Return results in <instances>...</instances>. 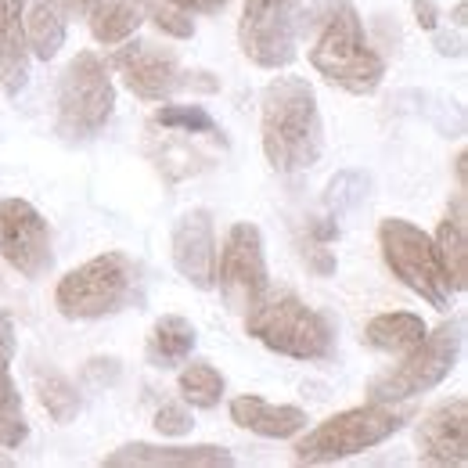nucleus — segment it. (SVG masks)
<instances>
[{
  "instance_id": "4468645a",
  "label": "nucleus",
  "mask_w": 468,
  "mask_h": 468,
  "mask_svg": "<svg viewBox=\"0 0 468 468\" xmlns=\"http://www.w3.org/2000/svg\"><path fill=\"white\" fill-rule=\"evenodd\" d=\"M174 267L195 289L217 285V238H213V220L206 209H191L176 220Z\"/></svg>"
},
{
  "instance_id": "a878e982",
  "label": "nucleus",
  "mask_w": 468,
  "mask_h": 468,
  "mask_svg": "<svg viewBox=\"0 0 468 468\" xmlns=\"http://www.w3.org/2000/svg\"><path fill=\"white\" fill-rule=\"evenodd\" d=\"M141 7H144V18H152L159 33H166L174 40L195 37V18L184 0H141Z\"/></svg>"
},
{
  "instance_id": "dca6fc26",
  "label": "nucleus",
  "mask_w": 468,
  "mask_h": 468,
  "mask_svg": "<svg viewBox=\"0 0 468 468\" xmlns=\"http://www.w3.org/2000/svg\"><path fill=\"white\" fill-rule=\"evenodd\" d=\"M11 360H15V324L7 314H0V447L15 451L29 436V421L22 410V397L11 378Z\"/></svg>"
},
{
  "instance_id": "7c9ffc66",
  "label": "nucleus",
  "mask_w": 468,
  "mask_h": 468,
  "mask_svg": "<svg viewBox=\"0 0 468 468\" xmlns=\"http://www.w3.org/2000/svg\"><path fill=\"white\" fill-rule=\"evenodd\" d=\"M410 7H414V18H418V26H421V29H429V33H432V29L440 26V7H436L432 0H414Z\"/></svg>"
},
{
  "instance_id": "393cba45",
  "label": "nucleus",
  "mask_w": 468,
  "mask_h": 468,
  "mask_svg": "<svg viewBox=\"0 0 468 468\" xmlns=\"http://www.w3.org/2000/svg\"><path fill=\"white\" fill-rule=\"evenodd\" d=\"M176 389H180L184 404L209 410V408H217L220 397H224V375H220L209 360H191V364L180 371Z\"/></svg>"
},
{
  "instance_id": "58836bf2",
  "label": "nucleus",
  "mask_w": 468,
  "mask_h": 468,
  "mask_svg": "<svg viewBox=\"0 0 468 468\" xmlns=\"http://www.w3.org/2000/svg\"><path fill=\"white\" fill-rule=\"evenodd\" d=\"M4 18H7V15H4V4H0V29H4Z\"/></svg>"
},
{
  "instance_id": "c756f323",
  "label": "nucleus",
  "mask_w": 468,
  "mask_h": 468,
  "mask_svg": "<svg viewBox=\"0 0 468 468\" xmlns=\"http://www.w3.org/2000/svg\"><path fill=\"white\" fill-rule=\"evenodd\" d=\"M303 256H306V263L321 274V278H328V274H335V256L324 249V245H317V241H310V249H303Z\"/></svg>"
},
{
  "instance_id": "7ed1b4c3",
  "label": "nucleus",
  "mask_w": 468,
  "mask_h": 468,
  "mask_svg": "<svg viewBox=\"0 0 468 468\" xmlns=\"http://www.w3.org/2000/svg\"><path fill=\"white\" fill-rule=\"evenodd\" d=\"M245 332L267 350L292 360H324L335 350V328L292 292H263L245 310Z\"/></svg>"
},
{
  "instance_id": "b1692460",
  "label": "nucleus",
  "mask_w": 468,
  "mask_h": 468,
  "mask_svg": "<svg viewBox=\"0 0 468 468\" xmlns=\"http://www.w3.org/2000/svg\"><path fill=\"white\" fill-rule=\"evenodd\" d=\"M33 382H37V393H40V404L48 408V414L65 425V421H72L76 414H80V393H76V386L55 371V367H44V364H37L33 367Z\"/></svg>"
},
{
  "instance_id": "6e6552de",
  "label": "nucleus",
  "mask_w": 468,
  "mask_h": 468,
  "mask_svg": "<svg viewBox=\"0 0 468 468\" xmlns=\"http://www.w3.org/2000/svg\"><path fill=\"white\" fill-rule=\"evenodd\" d=\"M378 249L393 278H400L414 295H421L436 310H451V282L443 274V263L436 256L432 238L414 228L410 220L386 217L378 224Z\"/></svg>"
},
{
  "instance_id": "2eb2a0df",
  "label": "nucleus",
  "mask_w": 468,
  "mask_h": 468,
  "mask_svg": "<svg viewBox=\"0 0 468 468\" xmlns=\"http://www.w3.org/2000/svg\"><path fill=\"white\" fill-rule=\"evenodd\" d=\"M234 465V454L213 443L198 447H155V443H126L105 458V468H217Z\"/></svg>"
},
{
  "instance_id": "a211bd4d",
  "label": "nucleus",
  "mask_w": 468,
  "mask_h": 468,
  "mask_svg": "<svg viewBox=\"0 0 468 468\" xmlns=\"http://www.w3.org/2000/svg\"><path fill=\"white\" fill-rule=\"evenodd\" d=\"M436 256L443 263V274L454 292H465L468 285V213H465V187H458L447 217L440 220V231L432 238Z\"/></svg>"
},
{
  "instance_id": "4c0bfd02",
  "label": "nucleus",
  "mask_w": 468,
  "mask_h": 468,
  "mask_svg": "<svg viewBox=\"0 0 468 468\" xmlns=\"http://www.w3.org/2000/svg\"><path fill=\"white\" fill-rule=\"evenodd\" d=\"M94 0H69V11H87Z\"/></svg>"
},
{
  "instance_id": "4be33fe9",
  "label": "nucleus",
  "mask_w": 468,
  "mask_h": 468,
  "mask_svg": "<svg viewBox=\"0 0 468 468\" xmlns=\"http://www.w3.org/2000/svg\"><path fill=\"white\" fill-rule=\"evenodd\" d=\"M198 335H195V324L187 317H176V314H166L155 321L152 335H148V360L155 367H176L184 364L191 350H195Z\"/></svg>"
},
{
  "instance_id": "6ab92c4d",
  "label": "nucleus",
  "mask_w": 468,
  "mask_h": 468,
  "mask_svg": "<svg viewBox=\"0 0 468 468\" xmlns=\"http://www.w3.org/2000/svg\"><path fill=\"white\" fill-rule=\"evenodd\" d=\"M29 11H22V33L29 44V55L51 61L65 48V15L69 0H29Z\"/></svg>"
},
{
  "instance_id": "f704fd0d",
  "label": "nucleus",
  "mask_w": 468,
  "mask_h": 468,
  "mask_svg": "<svg viewBox=\"0 0 468 468\" xmlns=\"http://www.w3.org/2000/svg\"><path fill=\"white\" fill-rule=\"evenodd\" d=\"M0 4H4V15L7 18H22V11H26L29 0H0Z\"/></svg>"
},
{
  "instance_id": "aec40b11",
  "label": "nucleus",
  "mask_w": 468,
  "mask_h": 468,
  "mask_svg": "<svg viewBox=\"0 0 468 468\" xmlns=\"http://www.w3.org/2000/svg\"><path fill=\"white\" fill-rule=\"evenodd\" d=\"M429 324L418 317V314H408V310H393V314H378L367 321L364 328V343L371 350L393 353V356H404L410 353L421 339H425Z\"/></svg>"
},
{
  "instance_id": "0eeeda50",
  "label": "nucleus",
  "mask_w": 468,
  "mask_h": 468,
  "mask_svg": "<svg viewBox=\"0 0 468 468\" xmlns=\"http://www.w3.org/2000/svg\"><path fill=\"white\" fill-rule=\"evenodd\" d=\"M116 109V87L105 61L94 51H83L65 65L58 83V133L65 141H87Z\"/></svg>"
},
{
  "instance_id": "e433bc0d",
  "label": "nucleus",
  "mask_w": 468,
  "mask_h": 468,
  "mask_svg": "<svg viewBox=\"0 0 468 468\" xmlns=\"http://www.w3.org/2000/svg\"><path fill=\"white\" fill-rule=\"evenodd\" d=\"M465 0H462V4H458V7H454V26H458V29H462V26H465Z\"/></svg>"
},
{
  "instance_id": "423d86ee",
  "label": "nucleus",
  "mask_w": 468,
  "mask_h": 468,
  "mask_svg": "<svg viewBox=\"0 0 468 468\" xmlns=\"http://www.w3.org/2000/svg\"><path fill=\"white\" fill-rule=\"evenodd\" d=\"M462 343H465V317L458 314L454 321H443L436 332H425V339L410 353H404V360L397 367H389L386 375L371 378L367 400L393 404V400H408V397L436 389L454 371Z\"/></svg>"
},
{
  "instance_id": "1a4fd4ad",
  "label": "nucleus",
  "mask_w": 468,
  "mask_h": 468,
  "mask_svg": "<svg viewBox=\"0 0 468 468\" xmlns=\"http://www.w3.org/2000/svg\"><path fill=\"white\" fill-rule=\"evenodd\" d=\"M303 0H245L238 40L245 58L260 69H285L295 61Z\"/></svg>"
},
{
  "instance_id": "9b49d317",
  "label": "nucleus",
  "mask_w": 468,
  "mask_h": 468,
  "mask_svg": "<svg viewBox=\"0 0 468 468\" xmlns=\"http://www.w3.org/2000/svg\"><path fill=\"white\" fill-rule=\"evenodd\" d=\"M220 295L234 314H245L260 295L267 292V260H263V234L256 224L241 220L224 238L220 252Z\"/></svg>"
},
{
  "instance_id": "c9c22d12",
  "label": "nucleus",
  "mask_w": 468,
  "mask_h": 468,
  "mask_svg": "<svg viewBox=\"0 0 468 468\" xmlns=\"http://www.w3.org/2000/svg\"><path fill=\"white\" fill-rule=\"evenodd\" d=\"M465 152H462V155H458V159H454V170H458V187H465Z\"/></svg>"
},
{
  "instance_id": "f257e3e1",
  "label": "nucleus",
  "mask_w": 468,
  "mask_h": 468,
  "mask_svg": "<svg viewBox=\"0 0 468 468\" xmlns=\"http://www.w3.org/2000/svg\"><path fill=\"white\" fill-rule=\"evenodd\" d=\"M260 141L278 174H303L317 166L324 152V126L317 94L303 76H278L267 83L260 105Z\"/></svg>"
},
{
  "instance_id": "2f4dec72",
  "label": "nucleus",
  "mask_w": 468,
  "mask_h": 468,
  "mask_svg": "<svg viewBox=\"0 0 468 468\" xmlns=\"http://www.w3.org/2000/svg\"><path fill=\"white\" fill-rule=\"evenodd\" d=\"M436 48H440V55H454V58H462V55H465V40L440 37V40H436Z\"/></svg>"
},
{
  "instance_id": "cd10ccee",
  "label": "nucleus",
  "mask_w": 468,
  "mask_h": 468,
  "mask_svg": "<svg viewBox=\"0 0 468 468\" xmlns=\"http://www.w3.org/2000/svg\"><path fill=\"white\" fill-rule=\"evenodd\" d=\"M364 195H367V176L356 174V170H343V174L332 176L328 195H324V206H328L332 217H339V213H350Z\"/></svg>"
},
{
  "instance_id": "f8f14e48",
  "label": "nucleus",
  "mask_w": 468,
  "mask_h": 468,
  "mask_svg": "<svg viewBox=\"0 0 468 468\" xmlns=\"http://www.w3.org/2000/svg\"><path fill=\"white\" fill-rule=\"evenodd\" d=\"M0 252L22 278H40L51 271V228L26 198L0 202Z\"/></svg>"
},
{
  "instance_id": "f3484780",
  "label": "nucleus",
  "mask_w": 468,
  "mask_h": 468,
  "mask_svg": "<svg viewBox=\"0 0 468 468\" xmlns=\"http://www.w3.org/2000/svg\"><path fill=\"white\" fill-rule=\"evenodd\" d=\"M231 421L267 436V440H289L295 432L306 429V410L292 408V404H267L263 397H234L231 400Z\"/></svg>"
},
{
  "instance_id": "20e7f679",
  "label": "nucleus",
  "mask_w": 468,
  "mask_h": 468,
  "mask_svg": "<svg viewBox=\"0 0 468 468\" xmlns=\"http://www.w3.org/2000/svg\"><path fill=\"white\" fill-rule=\"evenodd\" d=\"M404 421H408V410H397L393 404H375V400L364 408L339 410L295 443V462L328 465V462L350 458L360 451H371V447L386 443L393 432H400Z\"/></svg>"
},
{
  "instance_id": "9d476101",
  "label": "nucleus",
  "mask_w": 468,
  "mask_h": 468,
  "mask_svg": "<svg viewBox=\"0 0 468 468\" xmlns=\"http://www.w3.org/2000/svg\"><path fill=\"white\" fill-rule=\"evenodd\" d=\"M112 69L122 76L126 90L137 94L141 101H166L184 87H202V90H217L213 80H195L198 72H184L170 51L148 44V40H122L116 55H112Z\"/></svg>"
},
{
  "instance_id": "c85d7f7f",
  "label": "nucleus",
  "mask_w": 468,
  "mask_h": 468,
  "mask_svg": "<svg viewBox=\"0 0 468 468\" xmlns=\"http://www.w3.org/2000/svg\"><path fill=\"white\" fill-rule=\"evenodd\" d=\"M191 414L184 404H163V408L155 410V429L163 432V436H187L191 432Z\"/></svg>"
},
{
  "instance_id": "473e14b6",
  "label": "nucleus",
  "mask_w": 468,
  "mask_h": 468,
  "mask_svg": "<svg viewBox=\"0 0 468 468\" xmlns=\"http://www.w3.org/2000/svg\"><path fill=\"white\" fill-rule=\"evenodd\" d=\"M191 11H206V15H213V11H220V7H228L231 0H184Z\"/></svg>"
},
{
  "instance_id": "72a5a7b5",
  "label": "nucleus",
  "mask_w": 468,
  "mask_h": 468,
  "mask_svg": "<svg viewBox=\"0 0 468 468\" xmlns=\"http://www.w3.org/2000/svg\"><path fill=\"white\" fill-rule=\"evenodd\" d=\"M105 364H109V367H105V375H112V378H116V375H119V364H116V360H105ZM87 375H90V378H101V367H98V360H90Z\"/></svg>"
},
{
  "instance_id": "412c9836",
  "label": "nucleus",
  "mask_w": 468,
  "mask_h": 468,
  "mask_svg": "<svg viewBox=\"0 0 468 468\" xmlns=\"http://www.w3.org/2000/svg\"><path fill=\"white\" fill-rule=\"evenodd\" d=\"M87 15H90L94 40L105 44V48H116L122 40H130L144 22L141 0H94L87 7Z\"/></svg>"
},
{
  "instance_id": "5701e85b",
  "label": "nucleus",
  "mask_w": 468,
  "mask_h": 468,
  "mask_svg": "<svg viewBox=\"0 0 468 468\" xmlns=\"http://www.w3.org/2000/svg\"><path fill=\"white\" fill-rule=\"evenodd\" d=\"M29 83V44L22 33V18H4L0 29V90L18 98Z\"/></svg>"
},
{
  "instance_id": "ddd939ff",
  "label": "nucleus",
  "mask_w": 468,
  "mask_h": 468,
  "mask_svg": "<svg viewBox=\"0 0 468 468\" xmlns=\"http://www.w3.org/2000/svg\"><path fill=\"white\" fill-rule=\"evenodd\" d=\"M418 462L421 465H454L468 462V400L454 397L440 408H432L414 432Z\"/></svg>"
},
{
  "instance_id": "39448f33",
  "label": "nucleus",
  "mask_w": 468,
  "mask_h": 468,
  "mask_svg": "<svg viewBox=\"0 0 468 468\" xmlns=\"http://www.w3.org/2000/svg\"><path fill=\"white\" fill-rule=\"evenodd\" d=\"M137 292V263L126 252H105L69 271L55 289V306L69 321L119 314Z\"/></svg>"
},
{
  "instance_id": "bb28decb",
  "label": "nucleus",
  "mask_w": 468,
  "mask_h": 468,
  "mask_svg": "<svg viewBox=\"0 0 468 468\" xmlns=\"http://www.w3.org/2000/svg\"><path fill=\"white\" fill-rule=\"evenodd\" d=\"M155 126L176 130V133H206V137H220L224 130L217 126V119L209 116L202 105H163L155 112ZM224 141V137H220Z\"/></svg>"
},
{
  "instance_id": "f03ea898",
  "label": "nucleus",
  "mask_w": 468,
  "mask_h": 468,
  "mask_svg": "<svg viewBox=\"0 0 468 468\" xmlns=\"http://www.w3.org/2000/svg\"><path fill=\"white\" fill-rule=\"evenodd\" d=\"M310 65L339 90L346 94H375L382 76H386V61L375 55V48L364 37V22L356 15L350 0H339L332 7V15L324 18L314 48H310Z\"/></svg>"
}]
</instances>
